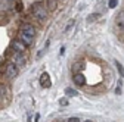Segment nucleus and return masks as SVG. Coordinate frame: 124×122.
Segmentation results:
<instances>
[{
	"label": "nucleus",
	"mask_w": 124,
	"mask_h": 122,
	"mask_svg": "<svg viewBox=\"0 0 124 122\" xmlns=\"http://www.w3.org/2000/svg\"><path fill=\"white\" fill-rule=\"evenodd\" d=\"M31 12H33V16L36 19H39V21H43V19L47 18V9H46L43 5H40V3L34 5L33 9H31Z\"/></svg>",
	"instance_id": "f257e3e1"
},
{
	"label": "nucleus",
	"mask_w": 124,
	"mask_h": 122,
	"mask_svg": "<svg viewBox=\"0 0 124 122\" xmlns=\"http://www.w3.org/2000/svg\"><path fill=\"white\" fill-rule=\"evenodd\" d=\"M18 75V66L15 63H9L6 66V77L8 78H15Z\"/></svg>",
	"instance_id": "f03ea898"
},
{
	"label": "nucleus",
	"mask_w": 124,
	"mask_h": 122,
	"mask_svg": "<svg viewBox=\"0 0 124 122\" xmlns=\"http://www.w3.org/2000/svg\"><path fill=\"white\" fill-rule=\"evenodd\" d=\"M21 33H24V34H27V35H30V37L34 38V35H36V28L33 25H30V24H25L21 28Z\"/></svg>",
	"instance_id": "7ed1b4c3"
},
{
	"label": "nucleus",
	"mask_w": 124,
	"mask_h": 122,
	"mask_svg": "<svg viewBox=\"0 0 124 122\" xmlns=\"http://www.w3.org/2000/svg\"><path fill=\"white\" fill-rule=\"evenodd\" d=\"M40 84H41V87H46V88H49L52 85V81H50V77L47 72H43L40 75Z\"/></svg>",
	"instance_id": "20e7f679"
},
{
	"label": "nucleus",
	"mask_w": 124,
	"mask_h": 122,
	"mask_svg": "<svg viewBox=\"0 0 124 122\" xmlns=\"http://www.w3.org/2000/svg\"><path fill=\"white\" fill-rule=\"evenodd\" d=\"M25 47H27V46H25L21 40H13V41H12V49H13L15 52H18V53H22V52L25 50Z\"/></svg>",
	"instance_id": "39448f33"
},
{
	"label": "nucleus",
	"mask_w": 124,
	"mask_h": 122,
	"mask_svg": "<svg viewBox=\"0 0 124 122\" xmlns=\"http://www.w3.org/2000/svg\"><path fill=\"white\" fill-rule=\"evenodd\" d=\"M25 62H27V59L22 56V53H16V54H15L13 63L16 65V66H25Z\"/></svg>",
	"instance_id": "423d86ee"
},
{
	"label": "nucleus",
	"mask_w": 124,
	"mask_h": 122,
	"mask_svg": "<svg viewBox=\"0 0 124 122\" xmlns=\"http://www.w3.org/2000/svg\"><path fill=\"white\" fill-rule=\"evenodd\" d=\"M74 82H75L77 85H84V84H86V77H84L81 72H77V74L74 75Z\"/></svg>",
	"instance_id": "0eeeda50"
},
{
	"label": "nucleus",
	"mask_w": 124,
	"mask_h": 122,
	"mask_svg": "<svg viewBox=\"0 0 124 122\" xmlns=\"http://www.w3.org/2000/svg\"><path fill=\"white\" fill-rule=\"evenodd\" d=\"M12 7H13L12 0H2V2H0V10H9Z\"/></svg>",
	"instance_id": "6e6552de"
},
{
	"label": "nucleus",
	"mask_w": 124,
	"mask_h": 122,
	"mask_svg": "<svg viewBox=\"0 0 124 122\" xmlns=\"http://www.w3.org/2000/svg\"><path fill=\"white\" fill-rule=\"evenodd\" d=\"M19 40H21L25 46H31V43H33V37H30V35H27V34H24V33H21Z\"/></svg>",
	"instance_id": "1a4fd4ad"
},
{
	"label": "nucleus",
	"mask_w": 124,
	"mask_h": 122,
	"mask_svg": "<svg viewBox=\"0 0 124 122\" xmlns=\"http://www.w3.org/2000/svg\"><path fill=\"white\" fill-rule=\"evenodd\" d=\"M117 25L120 28H124V9L117 15Z\"/></svg>",
	"instance_id": "9d476101"
},
{
	"label": "nucleus",
	"mask_w": 124,
	"mask_h": 122,
	"mask_svg": "<svg viewBox=\"0 0 124 122\" xmlns=\"http://www.w3.org/2000/svg\"><path fill=\"white\" fill-rule=\"evenodd\" d=\"M65 94L67 96H70V97H74V96H77V94H78V91H77V90H74V88H65Z\"/></svg>",
	"instance_id": "9b49d317"
},
{
	"label": "nucleus",
	"mask_w": 124,
	"mask_h": 122,
	"mask_svg": "<svg viewBox=\"0 0 124 122\" xmlns=\"http://www.w3.org/2000/svg\"><path fill=\"white\" fill-rule=\"evenodd\" d=\"M47 7H49V10H55L56 9V0H47Z\"/></svg>",
	"instance_id": "f8f14e48"
},
{
	"label": "nucleus",
	"mask_w": 124,
	"mask_h": 122,
	"mask_svg": "<svg viewBox=\"0 0 124 122\" xmlns=\"http://www.w3.org/2000/svg\"><path fill=\"white\" fill-rule=\"evenodd\" d=\"M115 66H117V69H118L120 75H121V77H124V68H123V65H121L120 62H115Z\"/></svg>",
	"instance_id": "ddd939ff"
},
{
	"label": "nucleus",
	"mask_w": 124,
	"mask_h": 122,
	"mask_svg": "<svg viewBox=\"0 0 124 122\" xmlns=\"http://www.w3.org/2000/svg\"><path fill=\"white\" fill-rule=\"evenodd\" d=\"M0 99H6V88H5V85H0Z\"/></svg>",
	"instance_id": "4468645a"
},
{
	"label": "nucleus",
	"mask_w": 124,
	"mask_h": 122,
	"mask_svg": "<svg viewBox=\"0 0 124 122\" xmlns=\"http://www.w3.org/2000/svg\"><path fill=\"white\" fill-rule=\"evenodd\" d=\"M72 69H74V71H75V74H77L80 69H83V62H77V63L74 65V68H72Z\"/></svg>",
	"instance_id": "2eb2a0df"
},
{
	"label": "nucleus",
	"mask_w": 124,
	"mask_h": 122,
	"mask_svg": "<svg viewBox=\"0 0 124 122\" xmlns=\"http://www.w3.org/2000/svg\"><path fill=\"white\" fill-rule=\"evenodd\" d=\"M117 3H118V0H109V3H108V6H109L111 9H114V7L117 6Z\"/></svg>",
	"instance_id": "dca6fc26"
},
{
	"label": "nucleus",
	"mask_w": 124,
	"mask_h": 122,
	"mask_svg": "<svg viewBox=\"0 0 124 122\" xmlns=\"http://www.w3.org/2000/svg\"><path fill=\"white\" fill-rule=\"evenodd\" d=\"M98 18H99V15H98V13H93V15H90V18H89L87 21H89V22H92V21H96Z\"/></svg>",
	"instance_id": "f3484780"
},
{
	"label": "nucleus",
	"mask_w": 124,
	"mask_h": 122,
	"mask_svg": "<svg viewBox=\"0 0 124 122\" xmlns=\"http://www.w3.org/2000/svg\"><path fill=\"white\" fill-rule=\"evenodd\" d=\"M68 103H70V102H68V99H65V97L59 100V104H61V106H68Z\"/></svg>",
	"instance_id": "a211bd4d"
},
{
	"label": "nucleus",
	"mask_w": 124,
	"mask_h": 122,
	"mask_svg": "<svg viewBox=\"0 0 124 122\" xmlns=\"http://www.w3.org/2000/svg\"><path fill=\"white\" fill-rule=\"evenodd\" d=\"M68 122H81V121H80L78 118H70V119H68Z\"/></svg>",
	"instance_id": "6ab92c4d"
},
{
	"label": "nucleus",
	"mask_w": 124,
	"mask_h": 122,
	"mask_svg": "<svg viewBox=\"0 0 124 122\" xmlns=\"http://www.w3.org/2000/svg\"><path fill=\"white\" fill-rule=\"evenodd\" d=\"M84 122H93V121H90V119H87V121H84Z\"/></svg>",
	"instance_id": "aec40b11"
}]
</instances>
